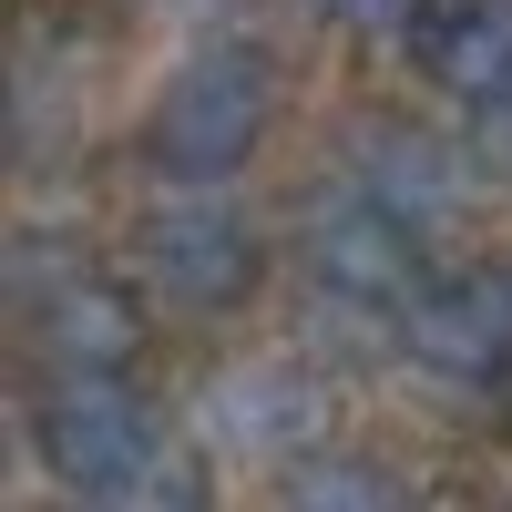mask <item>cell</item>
Returning a JSON list of instances; mask_svg holds the SVG:
<instances>
[{"label": "cell", "instance_id": "5", "mask_svg": "<svg viewBox=\"0 0 512 512\" xmlns=\"http://www.w3.org/2000/svg\"><path fill=\"white\" fill-rule=\"evenodd\" d=\"M431 256H441V246L420 236L400 205H379L359 175L318 185L308 205H297V226H287V267H297V287L328 297L338 318H379V328L410 308V287L431 277Z\"/></svg>", "mask_w": 512, "mask_h": 512}, {"label": "cell", "instance_id": "8", "mask_svg": "<svg viewBox=\"0 0 512 512\" xmlns=\"http://www.w3.org/2000/svg\"><path fill=\"white\" fill-rule=\"evenodd\" d=\"M338 175H359L379 205H400L431 246H451L461 226H472V205L492 195L482 154L451 144L441 123H410V113H359L349 144H338Z\"/></svg>", "mask_w": 512, "mask_h": 512}, {"label": "cell", "instance_id": "11", "mask_svg": "<svg viewBox=\"0 0 512 512\" xmlns=\"http://www.w3.org/2000/svg\"><path fill=\"white\" fill-rule=\"evenodd\" d=\"M308 11H318L338 41H410L420 0H308Z\"/></svg>", "mask_w": 512, "mask_h": 512}, {"label": "cell", "instance_id": "12", "mask_svg": "<svg viewBox=\"0 0 512 512\" xmlns=\"http://www.w3.org/2000/svg\"><path fill=\"white\" fill-rule=\"evenodd\" d=\"M472 154H482V175L512 195V103H492V113H472Z\"/></svg>", "mask_w": 512, "mask_h": 512}, {"label": "cell", "instance_id": "4", "mask_svg": "<svg viewBox=\"0 0 512 512\" xmlns=\"http://www.w3.org/2000/svg\"><path fill=\"white\" fill-rule=\"evenodd\" d=\"M123 267H134V287L164 318L216 328V318L256 308L277 246H267V226H256L226 185H164V195L134 205V226H123Z\"/></svg>", "mask_w": 512, "mask_h": 512}, {"label": "cell", "instance_id": "6", "mask_svg": "<svg viewBox=\"0 0 512 512\" xmlns=\"http://www.w3.org/2000/svg\"><path fill=\"white\" fill-rule=\"evenodd\" d=\"M390 349L441 400H512V267L502 256L431 267L410 287V308L390 318Z\"/></svg>", "mask_w": 512, "mask_h": 512}, {"label": "cell", "instance_id": "7", "mask_svg": "<svg viewBox=\"0 0 512 512\" xmlns=\"http://www.w3.org/2000/svg\"><path fill=\"white\" fill-rule=\"evenodd\" d=\"M185 431L205 441L236 472H287L297 451H318V441H338V390L308 369V359H287V349H246V359H226V369H205V390L185 400Z\"/></svg>", "mask_w": 512, "mask_h": 512}, {"label": "cell", "instance_id": "3", "mask_svg": "<svg viewBox=\"0 0 512 512\" xmlns=\"http://www.w3.org/2000/svg\"><path fill=\"white\" fill-rule=\"evenodd\" d=\"M0 287H11V328L31 369H144V338H154V297L134 287V267H103L72 226H41L21 216L11 246H0Z\"/></svg>", "mask_w": 512, "mask_h": 512}, {"label": "cell", "instance_id": "9", "mask_svg": "<svg viewBox=\"0 0 512 512\" xmlns=\"http://www.w3.org/2000/svg\"><path fill=\"white\" fill-rule=\"evenodd\" d=\"M410 72L451 113L512 103V0H420L410 21Z\"/></svg>", "mask_w": 512, "mask_h": 512}, {"label": "cell", "instance_id": "2", "mask_svg": "<svg viewBox=\"0 0 512 512\" xmlns=\"http://www.w3.org/2000/svg\"><path fill=\"white\" fill-rule=\"evenodd\" d=\"M277 113H287L277 52L246 31H216L185 62H164V82L144 93V123H134V154L154 185H236L277 144Z\"/></svg>", "mask_w": 512, "mask_h": 512}, {"label": "cell", "instance_id": "10", "mask_svg": "<svg viewBox=\"0 0 512 512\" xmlns=\"http://www.w3.org/2000/svg\"><path fill=\"white\" fill-rule=\"evenodd\" d=\"M277 502H297V512H379V502H410V472L359 451V441H318L277 472Z\"/></svg>", "mask_w": 512, "mask_h": 512}, {"label": "cell", "instance_id": "1", "mask_svg": "<svg viewBox=\"0 0 512 512\" xmlns=\"http://www.w3.org/2000/svg\"><path fill=\"white\" fill-rule=\"evenodd\" d=\"M21 451L62 502H103V512H154V502H205L226 461L205 451L185 420H164L144 400L134 369H31L21 400Z\"/></svg>", "mask_w": 512, "mask_h": 512}]
</instances>
